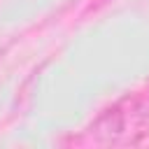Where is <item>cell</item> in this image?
<instances>
[{"label": "cell", "mask_w": 149, "mask_h": 149, "mask_svg": "<svg viewBox=\"0 0 149 149\" xmlns=\"http://www.w3.org/2000/svg\"><path fill=\"white\" fill-rule=\"evenodd\" d=\"M91 135L98 140V142H116L123 130H126V112L121 105H114V107H107L93 123H91Z\"/></svg>", "instance_id": "6da1fadb"}]
</instances>
